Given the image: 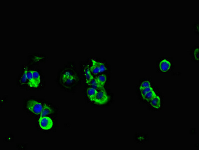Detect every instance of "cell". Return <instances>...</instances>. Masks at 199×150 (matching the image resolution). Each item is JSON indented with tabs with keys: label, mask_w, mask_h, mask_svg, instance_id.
I'll return each mask as SVG.
<instances>
[{
	"label": "cell",
	"mask_w": 199,
	"mask_h": 150,
	"mask_svg": "<svg viewBox=\"0 0 199 150\" xmlns=\"http://www.w3.org/2000/svg\"><path fill=\"white\" fill-rule=\"evenodd\" d=\"M97 90L95 89L90 87L87 90V94L88 97H89V99L90 100L94 101V99H95V97L97 95Z\"/></svg>",
	"instance_id": "obj_8"
},
{
	"label": "cell",
	"mask_w": 199,
	"mask_h": 150,
	"mask_svg": "<svg viewBox=\"0 0 199 150\" xmlns=\"http://www.w3.org/2000/svg\"><path fill=\"white\" fill-rule=\"evenodd\" d=\"M92 66L90 67V70L91 72L94 75H97L100 72V67H99V62H96L94 60H92Z\"/></svg>",
	"instance_id": "obj_6"
},
{
	"label": "cell",
	"mask_w": 199,
	"mask_h": 150,
	"mask_svg": "<svg viewBox=\"0 0 199 150\" xmlns=\"http://www.w3.org/2000/svg\"><path fill=\"white\" fill-rule=\"evenodd\" d=\"M39 122L40 127L44 130L51 129L53 127V120L48 117H40Z\"/></svg>",
	"instance_id": "obj_4"
},
{
	"label": "cell",
	"mask_w": 199,
	"mask_h": 150,
	"mask_svg": "<svg viewBox=\"0 0 199 150\" xmlns=\"http://www.w3.org/2000/svg\"><path fill=\"white\" fill-rule=\"evenodd\" d=\"M28 70L27 69V68L26 67L24 68V70L22 74L20 79V82L21 84H24L28 82Z\"/></svg>",
	"instance_id": "obj_12"
},
{
	"label": "cell",
	"mask_w": 199,
	"mask_h": 150,
	"mask_svg": "<svg viewBox=\"0 0 199 150\" xmlns=\"http://www.w3.org/2000/svg\"><path fill=\"white\" fill-rule=\"evenodd\" d=\"M83 73L85 74L86 82L88 84L89 82L93 78V77L92 75V74L91 73L90 69L87 67H85L84 70H83Z\"/></svg>",
	"instance_id": "obj_10"
},
{
	"label": "cell",
	"mask_w": 199,
	"mask_h": 150,
	"mask_svg": "<svg viewBox=\"0 0 199 150\" xmlns=\"http://www.w3.org/2000/svg\"><path fill=\"white\" fill-rule=\"evenodd\" d=\"M198 52H199V48H196L193 52V57L194 58L196 61L199 60V55H198Z\"/></svg>",
	"instance_id": "obj_17"
},
{
	"label": "cell",
	"mask_w": 199,
	"mask_h": 150,
	"mask_svg": "<svg viewBox=\"0 0 199 150\" xmlns=\"http://www.w3.org/2000/svg\"><path fill=\"white\" fill-rule=\"evenodd\" d=\"M156 96V94L154 92V90L152 89V90L150 91L149 92L147 93L146 94H145L144 95H143L142 97H143V99L146 100H151L152 98H153L154 97H155Z\"/></svg>",
	"instance_id": "obj_15"
},
{
	"label": "cell",
	"mask_w": 199,
	"mask_h": 150,
	"mask_svg": "<svg viewBox=\"0 0 199 150\" xmlns=\"http://www.w3.org/2000/svg\"><path fill=\"white\" fill-rule=\"evenodd\" d=\"M99 67H100V72L102 73L105 72L106 70V67L105 65L102 63H100L99 62Z\"/></svg>",
	"instance_id": "obj_18"
},
{
	"label": "cell",
	"mask_w": 199,
	"mask_h": 150,
	"mask_svg": "<svg viewBox=\"0 0 199 150\" xmlns=\"http://www.w3.org/2000/svg\"><path fill=\"white\" fill-rule=\"evenodd\" d=\"M88 85H89L91 88L95 89L96 90H102V89L100 86V84H98V82L96 79H95L94 78L89 82Z\"/></svg>",
	"instance_id": "obj_14"
},
{
	"label": "cell",
	"mask_w": 199,
	"mask_h": 150,
	"mask_svg": "<svg viewBox=\"0 0 199 150\" xmlns=\"http://www.w3.org/2000/svg\"><path fill=\"white\" fill-rule=\"evenodd\" d=\"M171 67L170 63L167 60L162 61L160 64L159 67L162 71L166 72L169 70Z\"/></svg>",
	"instance_id": "obj_7"
},
{
	"label": "cell",
	"mask_w": 199,
	"mask_h": 150,
	"mask_svg": "<svg viewBox=\"0 0 199 150\" xmlns=\"http://www.w3.org/2000/svg\"><path fill=\"white\" fill-rule=\"evenodd\" d=\"M96 80H97L98 84H100L101 88L102 89H104V84L107 80V78L106 77V76L104 75H100L97 77Z\"/></svg>",
	"instance_id": "obj_13"
},
{
	"label": "cell",
	"mask_w": 199,
	"mask_h": 150,
	"mask_svg": "<svg viewBox=\"0 0 199 150\" xmlns=\"http://www.w3.org/2000/svg\"><path fill=\"white\" fill-rule=\"evenodd\" d=\"M32 79L30 85V88H37L41 83V76L40 74L36 70H32Z\"/></svg>",
	"instance_id": "obj_5"
},
{
	"label": "cell",
	"mask_w": 199,
	"mask_h": 150,
	"mask_svg": "<svg viewBox=\"0 0 199 150\" xmlns=\"http://www.w3.org/2000/svg\"><path fill=\"white\" fill-rule=\"evenodd\" d=\"M151 87L150 83L149 81H144L140 85V89L146 88Z\"/></svg>",
	"instance_id": "obj_16"
},
{
	"label": "cell",
	"mask_w": 199,
	"mask_h": 150,
	"mask_svg": "<svg viewBox=\"0 0 199 150\" xmlns=\"http://www.w3.org/2000/svg\"><path fill=\"white\" fill-rule=\"evenodd\" d=\"M76 72L71 68H66L60 75V82L65 87L70 88L74 86L78 81Z\"/></svg>",
	"instance_id": "obj_1"
},
{
	"label": "cell",
	"mask_w": 199,
	"mask_h": 150,
	"mask_svg": "<svg viewBox=\"0 0 199 150\" xmlns=\"http://www.w3.org/2000/svg\"><path fill=\"white\" fill-rule=\"evenodd\" d=\"M108 97L104 89L100 90L97 92V95L94 100L95 103L100 105H103L108 102Z\"/></svg>",
	"instance_id": "obj_3"
},
{
	"label": "cell",
	"mask_w": 199,
	"mask_h": 150,
	"mask_svg": "<svg viewBox=\"0 0 199 150\" xmlns=\"http://www.w3.org/2000/svg\"><path fill=\"white\" fill-rule=\"evenodd\" d=\"M150 104L154 108L159 109L161 106V100L159 97L156 95L155 97L152 98L150 100Z\"/></svg>",
	"instance_id": "obj_9"
},
{
	"label": "cell",
	"mask_w": 199,
	"mask_h": 150,
	"mask_svg": "<svg viewBox=\"0 0 199 150\" xmlns=\"http://www.w3.org/2000/svg\"><path fill=\"white\" fill-rule=\"evenodd\" d=\"M43 107L41 103L34 100H29L27 103L28 109L30 112L35 115H41Z\"/></svg>",
	"instance_id": "obj_2"
},
{
	"label": "cell",
	"mask_w": 199,
	"mask_h": 150,
	"mask_svg": "<svg viewBox=\"0 0 199 150\" xmlns=\"http://www.w3.org/2000/svg\"><path fill=\"white\" fill-rule=\"evenodd\" d=\"M53 109L51 108V107L49 106L48 105L45 104L43 105V111L41 114V117H42L47 116V115L51 114L53 113Z\"/></svg>",
	"instance_id": "obj_11"
}]
</instances>
